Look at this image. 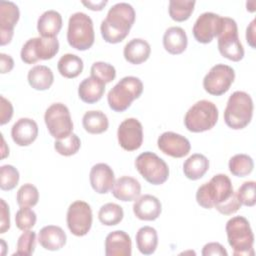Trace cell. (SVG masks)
Here are the masks:
<instances>
[{"label":"cell","instance_id":"39","mask_svg":"<svg viewBox=\"0 0 256 256\" xmlns=\"http://www.w3.org/2000/svg\"><path fill=\"white\" fill-rule=\"evenodd\" d=\"M90 73L92 77L99 79L105 84L112 82L116 77L115 67L109 63L103 61L94 62L91 66Z\"/></svg>","mask_w":256,"mask_h":256},{"label":"cell","instance_id":"11","mask_svg":"<svg viewBox=\"0 0 256 256\" xmlns=\"http://www.w3.org/2000/svg\"><path fill=\"white\" fill-rule=\"evenodd\" d=\"M59 51L57 38L35 37L27 40L22 46L20 56L26 64H34L39 60L52 59Z\"/></svg>","mask_w":256,"mask_h":256},{"label":"cell","instance_id":"47","mask_svg":"<svg viewBox=\"0 0 256 256\" xmlns=\"http://www.w3.org/2000/svg\"><path fill=\"white\" fill-rule=\"evenodd\" d=\"M14 67V60L10 55L5 53L0 54V71L2 74L9 73Z\"/></svg>","mask_w":256,"mask_h":256},{"label":"cell","instance_id":"41","mask_svg":"<svg viewBox=\"0 0 256 256\" xmlns=\"http://www.w3.org/2000/svg\"><path fill=\"white\" fill-rule=\"evenodd\" d=\"M37 221L36 213L30 207H20L15 215V224L21 231H27L34 227Z\"/></svg>","mask_w":256,"mask_h":256},{"label":"cell","instance_id":"23","mask_svg":"<svg viewBox=\"0 0 256 256\" xmlns=\"http://www.w3.org/2000/svg\"><path fill=\"white\" fill-rule=\"evenodd\" d=\"M67 236L64 230L56 225H47L40 229L38 242L46 250L57 251L66 244Z\"/></svg>","mask_w":256,"mask_h":256},{"label":"cell","instance_id":"43","mask_svg":"<svg viewBox=\"0 0 256 256\" xmlns=\"http://www.w3.org/2000/svg\"><path fill=\"white\" fill-rule=\"evenodd\" d=\"M241 203L237 198L236 192H234L226 201L223 203L216 205L214 208L223 215H232L236 213L241 208Z\"/></svg>","mask_w":256,"mask_h":256},{"label":"cell","instance_id":"35","mask_svg":"<svg viewBox=\"0 0 256 256\" xmlns=\"http://www.w3.org/2000/svg\"><path fill=\"white\" fill-rule=\"evenodd\" d=\"M123 217V208L116 203H106L101 206L98 212L99 221L106 226H115L119 224Z\"/></svg>","mask_w":256,"mask_h":256},{"label":"cell","instance_id":"46","mask_svg":"<svg viewBox=\"0 0 256 256\" xmlns=\"http://www.w3.org/2000/svg\"><path fill=\"white\" fill-rule=\"evenodd\" d=\"M203 256H210V255H219V256H227L228 253L226 249L218 242H210L204 245L202 249Z\"/></svg>","mask_w":256,"mask_h":256},{"label":"cell","instance_id":"7","mask_svg":"<svg viewBox=\"0 0 256 256\" xmlns=\"http://www.w3.org/2000/svg\"><path fill=\"white\" fill-rule=\"evenodd\" d=\"M218 117V108L213 102L200 100L188 109L184 117V124L190 132H205L216 125Z\"/></svg>","mask_w":256,"mask_h":256},{"label":"cell","instance_id":"37","mask_svg":"<svg viewBox=\"0 0 256 256\" xmlns=\"http://www.w3.org/2000/svg\"><path fill=\"white\" fill-rule=\"evenodd\" d=\"M16 200L20 207H34L39 200L38 189L33 184L26 183L17 191Z\"/></svg>","mask_w":256,"mask_h":256},{"label":"cell","instance_id":"21","mask_svg":"<svg viewBox=\"0 0 256 256\" xmlns=\"http://www.w3.org/2000/svg\"><path fill=\"white\" fill-rule=\"evenodd\" d=\"M132 241L130 236L122 230L110 232L105 238L106 256H131Z\"/></svg>","mask_w":256,"mask_h":256},{"label":"cell","instance_id":"6","mask_svg":"<svg viewBox=\"0 0 256 256\" xmlns=\"http://www.w3.org/2000/svg\"><path fill=\"white\" fill-rule=\"evenodd\" d=\"M95 33L92 19L83 12L73 13L68 21V44L79 51H85L92 47Z\"/></svg>","mask_w":256,"mask_h":256},{"label":"cell","instance_id":"49","mask_svg":"<svg viewBox=\"0 0 256 256\" xmlns=\"http://www.w3.org/2000/svg\"><path fill=\"white\" fill-rule=\"evenodd\" d=\"M108 3L107 0H102V1H82V4L85 5L88 9L93 10V11H101L106 4Z\"/></svg>","mask_w":256,"mask_h":256},{"label":"cell","instance_id":"27","mask_svg":"<svg viewBox=\"0 0 256 256\" xmlns=\"http://www.w3.org/2000/svg\"><path fill=\"white\" fill-rule=\"evenodd\" d=\"M105 83L95 77H88L82 80L78 87L79 98L88 104L98 102L105 92Z\"/></svg>","mask_w":256,"mask_h":256},{"label":"cell","instance_id":"32","mask_svg":"<svg viewBox=\"0 0 256 256\" xmlns=\"http://www.w3.org/2000/svg\"><path fill=\"white\" fill-rule=\"evenodd\" d=\"M57 68L59 73L63 77L72 79V78H76L81 74L84 68V64H83V60L79 56L75 54L67 53L60 57L57 63Z\"/></svg>","mask_w":256,"mask_h":256},{"label":"cell","instance_id":"8","mask_svg":"<svg viewBox=\"0 0 256 256\" xmlns=\"http://www.w3.org/2000/svg\"><path fill=\"white\" fill-rule=\"evenodd\" d=\"M218 50L228 60L238 62L244 57V48L239 40L238 27L234 19L223 17L222 29L217 36Z\"/></svg>","mask_w":256,"mask_h":256},{"label":"cell","instance_id":"33","mask_svg":"<svg viewBox=\"0 0 256 256\" xmlns=\"http://www.w3.org/2000/svg\"><path fill=\"white\" fill-rule=\"evenodd\" d=\"M196 2L192 0H170L168 12L172 20L183 22L190 18Z\"/></svg>","mask_w":256,"mask_h":256},{"label":"cell","instance_id":"38","mask_svg":"<svg viewBox=\"0 0 256 256\" xmlns=\"http://www.w3.org/2000/svg\"><path fill=\"white\" fill-rule=\"evenodd\" d=\"M20 179L19 171L12 165L6 164L0 167V188L3 191L14 189Z\"/></svg>","mask_w":256,"mask_h":256},{"label":"cell","instance_id":"24","mask_svg":"<svg viewBox=\"0 0 256 256\" xmlns=\"http://www.w3.org/2000/svg\"><path fill=\"white\" fill-rule=\"evenodd\" d=\"M61 28L62 16L56 10H47L38 18L37 30L40 37L56 38Z\"/></svg>","mask_w":256,"mask_h":256},{"label":"cell","instance_id":"22","mask_svg":"<svg viewBox=\"0 0 256 256\" xmlns=\"http://www.w3.org/2000/svg\"><path fill=\"white\" fill-rule=\"evenodd\" d=\"M111 191L113 196L120 201H135L140 196L141 185L131 176H122L115 180Z\"/></svg>","mask_w":256,"mask_h":256},{"label":"cell","instance_id":"17","mask_svg":"<svg viewBox=\"0 0 256 256\" xmlns=\"http://www.w3.org/2000/svg\"><path fill=\"white\" fill-rule=\"evenodd\" d=\"M157 145L161 152L173 158H182L188 155L191 149V144L186 137L171 131L162 133L158 137Z\"/></svg>","mask_w":256,"mask_h":256},{"label":"cell","instance_id":"2","mask_svg":"<svg viewBox=\"0 0 256 256\" xmlns=\"http://www.w3.org/2000/svg\"><path fill=\"white\" fill-rule=\"evenodd\" d=\"M253 100L244 91L233 92L224 110V121L226 125L234 130L245 128L253 117Z\"/></svg>","mask_w":256,"mask_h":256},{"label":"cell","instance_id":"12","mask_svg":"<svg viewBox=\"0 0 256 256\" xmlns=\"http://www.w3.org/2000/svg\"><path fill=\"white\" fill-rule=\"evenodd\" d=\"M92 221V209L87 202L77 200L69 205L66 222L68 229L73 235L77 237L85 236L91 229Z\"/></svg>","mask_w":256,"mask_h":256},{"label":"cell","instance_id":"31","mask_svg":"<svg viewBox=\"0 0 256 256\" xmlns=\"http://www.w3.org/2000/svg\"><path fill=\"white\" fill-rule=\"evenodd\" d=\"M82 125L85 131L90 134H101L108 129L109 121L104 112L91 110L83 115Z\"/></svg>","mask_w":256,"mask_h":256},{"label":"cell","instance_id":"30","mask_svg":"<svg viewBox=\"0 0 256 256\" xmlns=\"http://www.w3.org/2000/svg\"><path fill=\"white\" fill-rule=\"evenodd\" d=\"M138 250L143 255H151L155 252L158 245V234L151 226L141 227L135 236Z\"/></svg>","mask_w":256,"mask_h":256},{"label":"cell","instance_id":"36","mask_svg":"<svg viewBox=\"0 0 256 256\" xmlns=\"http://www.w3.org/2000/svg\"><path fill=\"white\" fill-rule=\"evenodd\" d=\"M80 147V138L75 133H71L66 138L59 139L54 142V149L56 150V152L66 157L76 154L79 151Z\"/></svg>","mask_w":256,"mask_h":256},{"label":"cell","instance_id":"9","mask_svg":"<svg viewBox=\"0 0 256 256\" xmlns=\"http://www.w3.org/2000/svg\"><path fill=\"white\" fill-rule=\"evenodd\" d=\"M135 167L141 176L152 185H161L169 177L167 163L153 152L146 151L138 155L135 160Z\"/></svg>","mask_w":256,"mask_h":256},{"label":"cell","instance_id":"19","mask_svg":"<svg viewBox=\"0 0 256 256\" xmlns=\"http://www.w3.org/2000/svg\"><path fill=\"white\" fill-rule=\"evenodd\" d=\"M38 136V125L31 118L18 119L11 128V137L14 143L24 147L32 144Z\"/></svg>","mask_w":256,"mask_h":256},{"label":"cell","instance_id":"20","mask_svg":"<svg viewBox=\"0 0 256 256\" xmlns=\"http://www.w3.org/2000/svg\"><path fill=\"white\" fill-rule=\"evenodd\" d=\"M162 212L160 200L150 194L139 196L133 204L134 215L143 221H154Z\"/></svg>","mask_w":256,"mask_h":256},{"label":"cell","instance_id":"5","mask_svg":"<svg viewBox=\"0 0 256 256\" xmlns=\"http://www.w3.org/2000/svg\"><path fill=\"white\" fill-rule=\"evenodd\" d=\"M143 92L142 81L135 76L123 77L107 95L109 107L115 112L127 110L135 99H138Z\"/></svg>","mask_w":256,"mask_h":256},{"label":"cell","instance_id":"44","mask_svg":"<svg viewBox=\"0 0 256 256\" xmlns=\"http://www.w3.org/2000/svg\"><path fill=\"white\" fill-rule=\"evenodd\" d=\"M0 100V125H5L13 116V106L4 96H1Z\"/></svg>","mask_w":256,"mask_h":256},{"label":"cell","instance_id":"40","mask_svg":"<svg viewBox=\"0 0 256 256\" xmlns=\"http://www.w3.org/2000/svg\"><path fill=\"white\" fill-rule=\"evenodd\" d=\"M36 246V233L31 230L23 231L17 241L16 252L13 255L30 256L34 253Z\"/></svg>","mask_w":256,"mask_h":256},{"label":"cell","instance_id":"28","mask_svg":"<svg viewBox=\"0 0 256 256\" xmlns=\"http://www.w3.org/2000/svg\"><path fill=\"white\" fill-rule=\"evenodd\" d=\"M27 80L33 89L45 91L52 86L54 82V75L48 66L36 65L29 70Z\"/></svg>","mask_w":256,"mask_h":256},{"label":"cell","instance_id":"13","mask_svg":"<svg viewBox=\"0 0 256 256\" xmlns=\"http://www.w3.org/2000/svg\"><path fill=\"white\" fill-rule=\"evenodd\" d=\"M235 79V71L225 64L214 65L203 79L204 90L214 96L225 94Z\"/></svg>","mask_w":256,"mask_h":256},{"label":"cell","instance_id":"34","mask_svg":"<svg viewBox=\"0 0 256 256\" xmlns=\"http://www.w3.org/2000/svg\"><path fill=\"white\" fill-rule=\"evenodd\" d=\"M228 167L232 175L237 177H245L253 171L254 161L249 155L240 153L230 158Z\"/></svg>","mask_w":256,"mask_h":256},{"label":"cell","instance_id":"50","mask_svg":"<svg viewBox=\"0 0 256 256\" xmlns=\"http://www.w3.org/2000/svg\"><path fill=\"white\" fill-rule=\"evenodd\" d=\"M9 155V148H6V144H5V140L2 137V159L6 158Z\"/></svg>","mask_w":256,"mask_h":256},{"label":"cell","instance_id":"29","mask_svg":"<svg viewBox=\"0 0 256 256\" xmlns=\"http://www.w3.org/2000/svg\"><path fill=\"white\" fill-rule=\"evenodd\" d=\"M209 169L208 158L200 153L189 156L183 163V172L186 178L190 180H198L202 178Z\"/></svg>","mask_w":256,"mask_h":256},{"label":"cell","instance_id":"18","mask_svg":"<svg viewBox=\"0 0 256 256\" xmlns=\"http://www.w3.org/2000/svg\"><path fill=\"white\" fill-rule=\"evenodd\" d=\"M92 189L98 194L108 193L115 182L112 168L106 163H97L92 166L89 174Z\"/></svg>","mask_w":256,"mask_h":256},{"label":"cell","instance_id":"42","mask_svg":"<svg viewBox=\"0 0 256 256\" xmlns=\"http://www.w3.org/2000/svg\"><path fill=\"white\" fill-rule=\"evenodd\" d=\"M256 183L255 181H246L244 182L237 190L236 195L241 205L252 207L256 203V192H255Z\"/></svg>","mask_w":256,"mask_h":256},{"label":"cell","instance_id":"26","mask_svg":"<svg viewBox=\"0 0 256 256\" xmlns=\"http://www.w3.org/2000/svg\"><path fill=\"white\" fill-rule=\"evenodd\" d=\"M151 53L150 44L141 38H134L130 40L123 49V55L127 62L139 65L145 62Z\"/></svg>","mask_w":256,"mask_h":256},{"label":"cell","instance_id":"1","mask_svg":"<svg viewBox=\"0 0 256 256\" xmlns=\"http://www.w3.org/2000/svg\"><path fill=\"white\" fill-rule=\"evenodd\" d=\"M136 18L132 5L126 2L114 4L101 22L100 31L105 42L116 44L123 41L129 34Z\"/></svg>","mask_w":256,"mask_h":256},{"label":"cell","instance_id":"10","mask_svg":"<svg viewBox=\"0 0 256 256\" xmlns=\"http://www.w3.org/2000/svg\"><path fill=\"white\" fill-rule=\"evenodd\" d=\"M44 121L50 135L56 140L73 133V122L68 107L63 103H53L45 111Z\"/></svg>","mask_w":256,"mask_h":256},{"label":"cell","instance_id":"45","mask_svg":"<svg viewBox=\"0 0 256 256\" xmlns=\"http://www.w3.org/2000/svg\"><path fill=\"white\" fill-rule=\"evenodd\" d=\"M1 204V220H0V233L4 234L10 228V210L8 204L4 199H0Z\"/></svg>","mask_w":256,"mask_h":256},{"label":"cell","instance_id":"25","mask_svg":"<svg viewBox=\"0 0 256 256\" xmlns=\"http://www.w3.org/2000/svg\"><path fill=\"white\" fill-rule=\"evenodd\" d=\"M187 44L188 38L186 32L181 27H169L163 35L164 49L172 55H178L183 53L187 48Z\"/></svg>","mask_w":256,"mask_h":256},{"label":"cell","instance_id":"15","mask_svg":"<svg viewBox=\"0 0 256 256\" xmlns=\"http://www.w3.org/2000/svg\"><path fill=\"white\" fill-rule=\"evenodd\" d=\"M117 139L119 145L126 151H135L143 143V127L136 118H127L123 120L117 130Z\"/></svg>","mask_w":256,"mask_h":256},{"label":"cell","instance_id":"3","mask_svg":"<svg viewBox=\"0 0 256 256\" xmlns=\"http://www.w3.org/2000/svg\"><path fill=\"white\" fill-rule=\"evenodd\" d=\"M227 240L233 249V255H254V234L249 221L243 216H234L226 223Z\"/></svg>","mask_w":256,"mask_h":256},{"label":"cell","instance_id":"48","mask_svg":"<svg viewBox=\"0 0 256 256\" xmlns=\"http://www.w3.org/2000/svg\"><path fill=\"white\" fill-rule=\"evenodd\" d=\"M255 24H256V19H253L251 23L247 26L246 29V41L250 45L251 48L255 49L256 47V37H255Z\"/></svg>","mask_w":256,"mask_h":256},{"label":"cell","instance_id":"4","mask_svg":"<svg viewBox=\"0 0 256 256\" xmlns=\"http://www.w3.org/2000/svg\"><path fill=\"white\" fill-rule=\"evenodd\" d=\"M234 193L232 182L225 174L214 175L209 182L201 185L196 192L197 203L205 208L212 209L226 201Z\"/></svg>","mask_w":256,"mask_h":256},{"label":"cell","instance_id":"16","mask_svg":"<svg viewBox=\"0 0 256 256\" xmlns=\"http://www.w3.org/2000/svg\"><path fill=\"white\" fill-rule=\"evenodd\" d=\"M20 18L18 6L11 1H0V44H9L13 38L14 27Z\"/></svg>","mask_w":256,"mask_h":256},{"label":"cell","instance_id":"14","mask_svg":"<svg viewBox=\"0 0 256 256\" xmlns=\"http://www.w3.org/2000/svg\"><path fill=\"white\" fill-rule=\"evenodd\" d=\"M222 16L213 12H204L194 23L192 29L193 36L197 42L208 44L219 35L222 29Z\"/></svg>","mask_w":256,"mask_h":256}]
</instances>
